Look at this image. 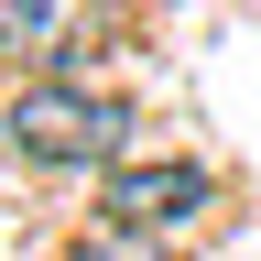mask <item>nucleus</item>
<instances>
[{
	"label": "nucleus",
	"instance_id": "1",
	"mask_svg": "<svg viewBox=\"0 0 261 261\" xmlns=\"http://www.w3.org/2000/svg\"><path fill=\"white\" fill-rule=\"evenodd\" d=\"M0 130H11V152L22 163H109L120 152V130H130V109L120 98H98V87H76V76H33L11 109H0Z\"/></svg>",
	"mask_w": 261,
	"mask_h": 261
},
{
	"label": "nucleus",
	"instance_id": "2",
	"mask_svg": "<svg viewBox=\"0 0 261 261\" xmlns=\"http://www.w3.org/2000/svg\"><path fill=\"white\" fill-rule=\"evenodd\" d=\"M120 11L109 0H0V65L22 76H76L87 55H109Z\"/></svg>",
	"mask_w": 261,
	"mask_h": 261
},
{
	"label": "nucleus",
	"instance_id": "3",
	"mask_svg": "<svg viewBox=\"0 0 261 261\" xmlns=\"http://www.w3.org/2000/svg\"><path fill=\"white\" fill-rule=\"evenodd\" d=\"M109 218L130 240H174L207 218V163H109Z\"/></svg>",
	"mask_w": 261,
	"mask_h": 261
},
{
	"label": "nucleus",
	"instance_id": "4",
	"mask_svg": "<svg viewBox=\"0 0 261 261\" xmlns=\"http://www.w3.org/2000/svg\"><path fill=\"white\" fill-rule=\"evenodd\" d=\"M65 261H163V250L130 240V228H109V240H87V250H65Z\"/></svg>",
	"mask_w": 261,
	"mask_h": 261
}]
</instances>
